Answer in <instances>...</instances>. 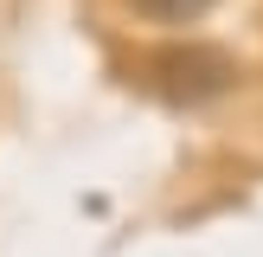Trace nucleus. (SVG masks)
<instances>
[{
	"label": "nucleus",
	"instance_id": "f257e3e1",
	"mask_svg": "<svg viewBox=\"0 0 263 257\" xmlns=\"http://www.w3.org/2000/svg\"><path fill=\"white\" fill-rule=\"evenodd\" d=\"M148 84L161 90L167 103H218L231 84H238V58L218 51V45H199V39L161 45L148 58Z\"/></svg>",
	"mask_w": 263,
	"mask_h": 257
},
{
	"label": "nucleus",
	"instance_id": "f03ea898",
	"mask_svg": "<svg viewBox=\"0 0 263 257\" xmlns=\"http://www.w3.org/2000/svg\"><path fill=\"white\" fill-rule=\"evenodd\" d=\"M128 7H135L141 20H161V26H193V20H205L218 0H128Z\"/></svg>",
	"mask_w": 263,
	"mask_h": 257
}]
</instances>
